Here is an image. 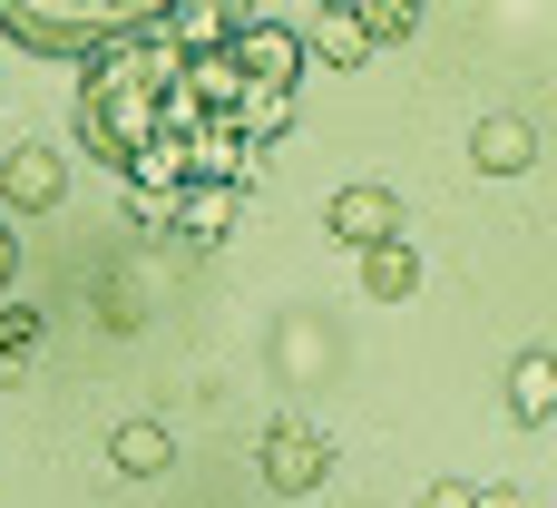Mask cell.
Returning a JSON list of instances; mask_svg holds the SVG:
<instances>
[{"instance_id": "cell-1", "label": "cell", "mask_w": 557, "mask_h": 508, "mask_svg": "<svg viewBox=\"0 0 557 508\" xmlns=\"http://www.w3.org/2000/svg\"><path fill=\"white\" fill-rule=\"evenodd\" d=\"M166 98H176V49H166L157 29L98 49V59L78 69V137H88V157L127 166L137 147H157V137H166Z\"/></svg>"}, {"instance_id": "cell-2", "label": "cell", "mask_w": 557, "mask_h": 508, "mask_svg": "<svg viewBox=\"0 0 557 508\" xmlns=\"http://www.w3.org/2000/svg\"><path fill=\"white\" fill-rule=\"evenodd\" d=\"M0 29L20 39V49H39V59H98V49H117V39H137V29H157V10H69V0H0Z\"/></svg>"}, {"instance_id": "cell-3", "label": "cell", "mask_w": 557, "mask_h": 508, "mask_svg": "<svg viewBox=\"0 0 557 508\" xmlns=\"http://www.w3.org/2000/svg\"><path fill=\"white\" fill-rule=\"evenodd\" d=\"M225 59H235L245 98H294V78H304V29H294V20H235Z\"/></svg>"}, {"instance_id": "cell-4", "label": "cell", "mask_w": 557, "mask_h": 508, "mask_svg": "<svg viewBox=\"0 0 557 508\" xmlns=\"http://www.w3.org/2000/svg\"><path fill=\"white\" fill-rule=\"evenodd\" d=\"M264 480H274L284 499H313V490L333 480V441H323V421H274V431H264Z\"/></svg>"}, {"instance_id": "cell-5", "label": "cell", "mask_w": 557, "mask_h": 508, "mask_svg": "<svg viewBox=\"0 0 557 508\" xmlns=\"http://www.w3.org/2000/svg\"><path fill=\"white\" fill-rule=\"evenodd\" d=\"M323 225H333L352 255H372V245H401V186H343V196L323 206Z\"/></svg>"}, {"instance_id": "cell-6", "label": "cell", "mask_w": 557, "mask_h": 508, "mask_svg": "<svg viewBox=\"0 0 557 508\" xmlns=\"http://www.w3.org/2000/svg\"><path fill=\"white\" fill-rule=\"evenodd\" d=\"M59 196H69L59 147H10V157H0V206H10V215H49Z\"/></svg>"}, {"instance_id": "cell-7", "label": "cell", "mask_w": 557, "mask_h": 508, "mask_svg": "<svg viewBox=\"0 0 557 508\" xmlns=\"http://www.w3.org/2000/svg\"><path fill=\"white\" fill-rule=\"evenodd\" d=\"M470 166H480V176H529V166H539V127L509 117V108L480 117V127H470Z\"/></svg>"}, {"instance_id": "cell-8", "label": "cell", "mask_w": 557, "mask_h": 508, "mask_svg": "<svg viewBox=\"0 0 557 508\" xmlns=\"http://www.w3.org/2000/svg\"><path fill=\"white\" fill-rule=\"evenodd\" d=\"M108 470H117V480H157V470H176L166 421H117V431H108Z\"/></svg>"}, {"instance_id": "cell-9", "label": "cell", "mask_w": 557, "mask_h": 508, "mask_svg": "<svg viewBox=\"0 0 557 508\" xmlns=\"http://www.w3.org/2000/svg\"><path fill=\"white\" fill-rule=\"evenodd\" d=\"M362 294H372V303H411V294H421V255H411V245H372V255H362Z\"/></svg>"}, {"instance_id": "cell-10", "label": "cell", "mask_w": 557, "mask_h": 508, "mask_svg": "<svg viewBox=\"0 0 557 508\" xmlns=\"http://www.w3.org/2000/svg\"><path fill=\"white\" fill-rule=\"evenodd\" d=\"M304 59H323V69H362V59H372V39L352 29V10H323V20L304 29Z\"/></svg>"}, {"instance_id": "cell-11", "label": "cell", "mask_w": 557, "mask_h": 508, "mask_svg": "<svg viewBox=\"0 0 557 508\" xmlns=\"http://www.w3.org/2000/svg\"><path fill=\"white\" fill-rule=\"evenodd\" d=\"M176 225H186L196 245H215V235L235 225V186H206V176H186V196H176Z\"/></svg>"}, {"instance_id": "cell-12", "label": "cell", "mask_w": 557, "mask_h": 508, "mask_svg": "<svg viewBox=\"0 0 557 508\" xmlns=\"http://www.w3.org/2000/svg\"><path fill=\"white\" fill-rule=\"evenodd\" d=\"M548 401H557V362H548V352H519V372H509V411L539 431V421H548Z\"/></svg>"}, {"instance_id": "cell-13", "label": "cell", "mask_w": 557, "mask_h": 508, "mask_svg": "<svg viewBox=\"0 0 557 508\" xmlns=\"http://www.w3.org/2000/svg\"><path fill=\"white\" fill-rule=\"evenodd\" d=\"M39 352V303H0V372H20Z\"/></svg>"}, {"instance_id": "cell-14", "label": "cell", "mask_w": 557, "mask_h": 508, "mask_svg": "<svg viewBox=\"0 0 557 508\" xmlns=\"http://www.w3.org/2000/svg\"><path fill=\"white\" fill-rule=\"evenodd\" d=\"M352 29H362V39H411L421 10H411V0H372V10H352Z\"/></svg>"}, {"instance_id": "cell-15", "label": "cell", "mask_w": 557, "mask_h": 508, "mask_svg": "<svg viewBox=\"0 0 557 508\" xmlns=\"http://www.w3.org/2000/svg\"><path fill=\"white\" fill-rule=\"evenodd\" d=\"M421 508H480V490H470V480H431V490H421Z\"/></svg>"}, {"instance_id": "cell-16", "label": "cell", "mask_w": 557, "mask_h": 508, "mask_svg": "<svg viewBox=\"0 0 557 508\" xmlns=\"http://www.w3.org/2000/svg\"><path fill=\"white\" fill-rule=\"evenodd\" d=\"M10 264H20V235H10V215H0V303H10Z\"/></svg>"}, {"instance_id": "cell-17", "label": "cell", "mask_w": 557, "mask_h": 508, "mask_svg": "<svg viewBox=\"0 0 557 508\" xmlns=\"http://www.w3.org/2000/svg\"><path fill=\"white\" fill-rule=\"evenodd\" d=\"M480 508H529V490H509V480H499V490H480Z\"/></svg>"}]
</instances>
